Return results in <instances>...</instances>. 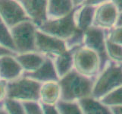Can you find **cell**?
I'll return each instance as SVG.
<instances>
[{
	"label": "cell",
	"instance_id": "cell-1",
	"mask_svg": "<svg viewBox=\"0 0 122 114\" xmlns=\"http://www.w3.org/2000/svg\"><path fill=\"white\" fill-rule=\"evenodd\" d=\"M95 78H89L80 75L74 69L59 79L61 89L60 100L78 102L80 100L91 97Z\"/></svg>",
	"mask_w": 122,
	"mask_h": 114
},
{
	"label": "cell",
	"instance_id": "cell-2",
	"mask_svg": "<svg viewBox=\"0 0 122 114\" xmlns=\"http://www.w3.org/2000/svg\"><path fill=\"white\" fill-rule=\"evenodd\" d=\"M122 86V65L108 61L94 79L91 97L100 100Z\"/></svg>",
	"mask_w": 122,
	"mask_h": 114
},
{
	"label": "cell",
	"instance_id": "cell-3",
	"mask_svg": "<svg viewBox=\"0 0 122 114\" xmlns=\"http://www.w3.org/2000/svg\"><path fill=\"white\" fill-rule=\"evenodd\" d=\"M39 82L24 77L7 83V98L24 102H39L40 89Z\"/></svg>",
	"mask_w": 122,
	"mask_h": 114
},
{
	"label": "cell",
	"instance_id": "cell-4",
	"mask_svg": "<svg viewBox=\"0 0 122 114\" xmlns=\"http://www.w3.org/2000/svg\"><path fill=\"white\" fill-rule=\"evenodd\" d=\"M72 53L73 69L84 77L95 78L101 70V62L98 55L83 46Z\"/></svg>",
	"mask_w": 122,
	"mask_h": 114
},
{
	"label": "cell",
	"instance_id": "cell-5",
	"mask_svg": "<svg viewBox=\"0 0 122 114\" xmlns=\"http://www.w3.org/2000/svg\"><path fill=\"white\" fill-rule=\"evenodd\" d=\"M36 27L30 21L21 22L10 28L17 53L36 52L35 37Z\"/></svg>",
	"mask_w": 122,
	"mask_h": 114
},
{
	"label": "cell",
	"instance_id": "cell-6",
	"mask_svg": "<svg viewBox=\"0 0 122 114\" xmlns=\"http://www.w3.org/2000/svg\"><path fill=\"white\" fill-rule=\"evenodd\" d=\"M36 29L42 33L65 42L71 39L79 31L74 23L73 12L65 18L48 20Z\"/></svg>",
	"mask_w": 122,
	"mask_h": 114
},
{
	"label": "cell",
	"instance_id": "cell-7",
	"mask_svg": "<svg viewBox=\"0 0 122 114\" xmlns=\"http://www.w3.org/2000/svg\"><path fill=\"white\" fill-rule=\"evenodd\" d=\"M106 31L99 27L92 26L83 32V46L90 49L98 55L101 62V70L109 61L106 55Z\"/></svg>",
	"mask_w": 122,
	"mask_h": 114
},
{
	"label": "cell",
	"instance_id": "cell-8",
	"mask_svg": "<svg viewBox=\"0 0 122 114\" xmlns=\"http://www.w3.org/2000/svg\"><path fill=\"white\" fill-rule=\"evenodd\" d=\"M35 50L36 53L52 60L68 49L65 41L37 30L35 37Z\"/></svg>",
	"mask_w": 122,
	"mask_h": 114
},
{
	"label": "cell",
	"instance_id": "cell-9",
	"mask_svg": "<svg viewBox=\"0 0 122 114\" xmlns=\"http://www.w3.org/2000/svg\"><path fill=\"white\" fill-rule=\"evenodd\" d=\"M0 18L8 28L30 21L18 1L0 0Z\"/></svg>",
	"mask_w": 122,
	"mask_h": 114
},
{
	"label": "cell",
	"instance_id": "cell-10",
	"mask_svg": "<svg viewBox=\"0 0 122 114\" xmlns=\"http://www.w3.org/2000/svg\"><path fill=\"white\" fill-rule=\"evenodd\" d=\"M118 14L112 1H104L96 8L93 26L104 31L111 30L115 27Z\"/></svg>",
	"mask_w": 122,
	"mask_h": 114
},
{
	"label": "cell",
	"instance_id": "cell-11",
	"mask_svg": "<svg viewBox=\"0 0 122 114\" xmlns=\"http://www.w3.org/2000/svg\"><path fill=\"white\" fill-rule=\"evenodd\" d=\"M18 2L27 18L36 28L48 21L46 0H20Z\"/></svg>",
	"mask_w": 122,
	"mask_h": 114
},
{
	"label": "cell",
	"instance_id": "cell-12",
	"mask_svg": "<svg viewBox=\"0 0 122 114\" xmlns=\"http://www.w3.org/2000/svg\"><path fill=\"white\" fill-rule=\"evenodd\" d=\"M15 55H8L0 58V79L6 82L18 79L24 73L22 68L15 60Z\"/></svg>",
	"mask_w": 122,
	"mask_h": 114
},
{
	"label": "cell",
	"instance_id": "cell-13",
	"mask_svg": "<svg viewBox=\"0 0 122 114\" xmlns=\"http://www.w3.org/2000/svg\"><path fill=\"white\" fill-rule=\"evenodd\" d=\"M95 10V7L84 4L74 8L73 11V20L75 27L78 31L85 32L93 26Z\"/></svg>",
	"mask_w": 122,
	"mask_h": 114
},
{
	"label": "cell",
	"instance_id": "cell-14",
	"mask_svg": "<svg viewBox=\"0 0 122 114\" xmlns=\"http://www.w3.org/2000/svg\"><path fill=\"white\" fill-rule=\"evenodd\" d=\"M23 76L40 84L59 81L55 69L53 61L50 58L46 59L44 63L39 69L30 73H23Z\"/></svg>",
	"mask_w": 122,
	"mask_h": 114
},
{
	"label": "cell",
	"instance_id": "cell-15",
	"mask_svg": "<svg viewBox=\"0 0 122 114\" xmlns=\"http://www.w3.org/2000/svg\"><path fill=\"white\" fill-rule=\"evenodd\" d=\"M15 58L22 68L24 73H30L39 69L47 57L36 52H30L17 53Z\"/></svg>",
	"mask_w": 122,
	"mask_h": 114
},
{
	"label": "cell",
	"instance_id": "cell-16",
	"mask_svg": "<svg viewBox=\"0 0 122 114\" xmlns=\"http://www.w3.org/2000/svg\"><path fill=\"white\" fill-rule=\"evenodd\" d=\"M74 10L72 1L70 0H49L47 1V18L55 20L65 18Z\"/></svg>",
	"mask_w": 122,
	"mask_h": 114
},
{
	"label": "cell",
	"instance_id": "cell-17",
	"mask_svg": "<svg viewBox=\"0 0 122 114\" xmlns=\"http://www.w3.org/2000/svg\"><path fill=\"white\" fill-rule=\"evenodd\" d=\"M61 99V89L58 81H50L41 84L39 102L46 105H56Z\"/></svg>",
	"mask_w": 122,
	"mask_h": 114
},
{
	"label": "cell",
	"instance_id": "cell-18",
	"mask_svg": "<svg viewBox=\"0 0 122 114\" xmlns=\"http://www.w3.org/2000/svg\"><path fill=\"white\" fill-rule=\"evenodd\" d=\"M77 103L83 114H112L110 107L92 97L80 100Z\"/></svg>",
	"mask_w": 122,
	"mask_h": 114
},
{
	"label": "cell",
	"instance_id": "cell-19",
	"mask_svg": "<svg viewBox=\"0 0 122 114\" xmlns=\"http://www.w3.org/2000/svg\"><path fill=\"white\" fill-rule=\"evenodd\" d=\"M52 61L58 79H61L73 70V53L69 50L55 57Z\"/></svg>",
	"mask_w": 122,
	"mask_h": 114
},
{
	"label": "cell",
	"instance_id": "cell-20",
	"mask_svg": "<svg viewBox=\"0 0 122 114\" xmlns=\"http://www.w3.org/2000/svg\"><path fill=\"white\" fill-rule=\"evenodd\" d=\"M0 46L17 53L10 29L6 26V24L2 22L1 18H0Z\"/></svg>",
	"mask_w": 122,
	"mask_h": 114
},
{
	"label": "cell",
	"instance_id": "cell-21",
	"mask_svg": "<svg viewBox=\"0 0 122 114\" xmlns=\"http://www.w3.org/2000/svg\"><path fill=\"white\" fill-rule=\"evenodd\" d=\"M106 50L108 60L115 64L122 65V46L106 40Z\"/></svg>",
	"mask_w": 122,
	"mask_h": 114
},
{
	"label": "cell",
	"instance_id": "cell-22",
	"mask_svg": "<svg viewBox=\"0 0 122 114\" xmlns=\"http://www.w3.org/2000/svg\"><path fill=\"white\" fill-rule=\"evenodd\" d=\"M99 100L104 105L110 108L122 107V86L109 93Z\"/></svg>",
	"mask_w": 122,
	"mask_h": 114
},
{
	"label": "cell",
	"instance_id": "cell-23",
	"mask_svg": "<svg viewBox=\"0 0 122 114\" xmlns=\"http://www.w3.org/2000/svg\"><path fill=\"white\" fill-rule=\"evenodd\" d=\"M56 106L59 114H83L77 102H65L59 100Z\"/></svg>",
	"mask_w": 122,
	"mask_h": 114
},
{
	"label": "cell",
	"instance_id": "cell-24",
	"mask_svg": "<svg viewBox=\"0 0 122 114\" xmlns=\"http://www.w3.org/2000/svg\"><path fill=\"white\" fill-rule=\"evenodd\" d=\"M2 108L8 114H25L22 103L6 98L4 100Z\"/></svg>",
	"mask_w": 122,
	"mask_h": 114
},
{
	"label": "cell",
	"instance_id": "cell-25",
	"mask_svg": "<svg viewBox=\"0 0 122 114\" xmlns=\"http://www.w3.org/2000/svg\"><path fill=\"white\" fill-rule=\"evenodd\" d=\"M106 39L113 43L122 46V27H115L109 31H106Z\"/></svg>",
	"mask_w": 122,
	"mask_h": 114
},
{
	"label": "cell",
	"instance_id": "cell-26",
	"mask_svg": "<svg viewBox=\"0 0 122 114\" xmlns=\"http://www.w3.org/2000/svg\"><path fill=\"white\" fill-rule=\"evenodd\" d=\"M25 114H43L40 102L22 103Z\"/></svg>",
	"mask_w": 122,
	"mask_h": 114
},
{
	"label": "cell",
	"instance_id": "cell-27",
	"mask_svg": "<svg viewBox=\"0 0 122 114\" xmlns=\"http://www.w3.org/2000/svg\"><path fill=\"white\" fill-rule=\"evenodd\" d=\"M7 83L0 79V107H2L4 100L7 98Z\"/></svg>",
	"mask_w": 122,
	"mask_h": 114
},
{
	"label": "cell",
	"instance_id": "cell-28",
	"mask_svg": "<svg viewBox=\"0 0 122 114\" xmlns=\"http://www.w3.org/2000/svg\"><path fill=\"white\" fill-rule=\"evenodd\" d=\"M40 104L43 114H59L56 105H46L42 103Z\"/></svg>",
	"mask_w": 122,
	"mask_h": 114
},
{
	"label": "cell",
	"instance_id": "cell-29",
	"mask_svg": "<svg viewBox=\"0 0 122 114\" xmlns=\"http://www.w3.org/2000/svg\"><path fill=\"white\" fill-rule=\"evenodd\" d=\"M15 54H17V53H15L12 51H11V50H8V49L0 46V58L4 56H8V55H15Z\"/></svg>",
	"mask_w": 122,
	"mask_h": 114
},
{
	"label": "cell",
	"instance_id": "cell-30",
	"mask_svg": "<svg viewBox=\"0 0 122 114\" xmlns=\"http://www.w3.org/2000/svg\"><path fill=\"white\" fill-rule=\"evenodd\" d=\"M112 2L114 3V5H115L118 13L122 12V0H114V1H112Z\"/></svg>",
	"mask_w": 122,
	"mask_h": 114
},
{
	"label": "cell",
	"instance_id": "cell-31",
	"mask_svg": "<svg viewBox=\"0 0 122 114\" xmlns=\"http://www.w3.org/2000/svg\"><path fill=\"white\" fill-rule=\"evenodd\" d=\"M111 110L112 114H122V107H112Z\"/></svg>",
	"mask_w": 122,
	"mask_h": 114
},
{
	"label": "cell",
	"instance_id": "cell-32",
	"mask_svg": "<svg viewBox=\"0 0 122 114\" xmlns=\"http://www.w3.org/2000/svg\"><path fill=\"white\" fill-rule=\"evenodd\" d=\"M115 27H122V12L118 14V17H117Z\"/></svg>",
	"mask_w": 122,
	"mask_h": 114
},
{
	"label": "cell",
	"instance_id": "cell-33",
	"mask_svg": "<svg viewBox=\"0 0 122 114\" xmlns=\"http://www.w3.org/2000/svg\"><path fill=\"white\" fill-rule=\"evenodd\" d=\"M0 114H8L2 107H0Z\"/></svg>",
	"mask_w": 122,
	"mask_h": 114
}]
</instances>
